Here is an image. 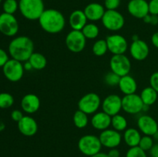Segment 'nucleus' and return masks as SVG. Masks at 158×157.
<instances>
[{
    "instance_id": "nucleus-1",
    "label": "nucleus",
    "mask_w": 158,
    "mask_h": 157,
    "mask_svg": "<svg viewBox=\"0 0 158 157\" xmlns=\"http://www.w3.org/2000/svg\"><path fill=\"white\" fill-rule=\"evenodd\" d=\"M38 21L43 30L49 34H57L62 32L66 26L63 14L54 9H45Z\"/></svg>"
},
{
    "instance_id": "nucleus-2",
    "label": "nucleus",
    "mask_w": 158,
    "mask_h": 157,
    "mask_svg": "<svg viewBox=\"0 0 158 157\" xmlns=\"http://www.w3.org/2000/svg\"><path fill=\"white\" fill-rule=\"evenodd\" d=\"M33 52V42L26 35L15 37L9 44V54L10 56L22 62L28 61Z\"/></svg>"
},
{
    "instance_id": "nucleus-3",
    "label": "nucleus",
    "mask_w": 158,
    "mask_h": 157,
    "mask_svg": "<svg viewBox=\"0 0 158 157\" xmlns=\"http://www.w3.org/2000/svg\"><path fill=\"white\" fill-rule=\"evenodd\" d=\"M19 9L25 18L30 21L39 20L45 10L43 0H19Z\"/></svg>"
},
{
    "instance_id": "nucleus-4",
    "label": "nucleus",
    "mask_w": 158,
    "mask_h": 157,
    "mask_svg": "<svg viewBox=\"0 0 158 157\" xmlns=\"http://www.w3.org/2000/svg\"><path fill=\"white\" fill-rule=\"evenodd\" d=\"M102 146L99 136L91 134L83 135L78 141V149L80 152L88 157L99 153Z\"/></svg>"
},
{
    "instance_id": "nucleus-5",
    "label": "nucleus",
    "mask_w": 158,
    "mask_h": 157,
    "mask_svg": "<svg viewBox=\"0 0 158 157\" xmlns=\"http://www.w3.org/2000/svg\"><path fill=\"white\" fill-rule=\"evenodd\" d=\"M101 99L98 94L89 92L83 95L78 102V109L87 115H94L101 106Z\"/></svg>"
},
{
    "instance_id": "nucleus-6",
    "label": "nucleus",
    "mask_w": 158,
    "mask_h": 157,
    "mask_svg": "<svg viewBox=\"0 0 158 157\" xmlns=\"http://www.w3.org/2000/svg\"><path fill=\"white\" fill-rule=\"evenodd\" d=\"M24 71L23 62L14 58H9V61L2 67L5 77L12 83H16L21 80L24 75Z\"/></svg>"
},
{
    "instance_id": "nucleus-7",
    "label": "nucleus",
    "mask_w": 158,
    "mask_h": 157,
    "mask_svg": "<svg viewBox=\"0 0 158 157\" xmlns=\"http://www.w3.org/2000/svg\"><path fill=\"white\" fill-rule=\"evenodd\" d=\"M101 21L106 29L113 32L120 30L125 24L124 17L117 10H106Z\"/></svg>"
},
{
    "instance_id": "nucleus-8",
    "label": "nucleus",
    "mask_w": 158,
    "mask_h": 157,
    "mask_svg": "<svg viewBox=\"0 0 158 157\" xmlns=\"http://www.w3.org/2000/svg\"><path fill=\"white\" fill-rule=\"evenodd\" d=\"M110 66L112 72L122 77L129 75L131 69V62L129 58L124 54L113 55L110 61Z\"/></svg>"
},
{
    "instance_id": "nucleus-9",
    "label": "nucleus",
    "mask_w": 158,
    "mask_h": 157,
    "mask_svg": "<svg viewBox=\"0 0 158 157\" xmlns=\"http://www.w3.org/2000/svg\"><path fill=\"white\" fill-rule=\"evenodd\" d=\"M65 42L70 52L79 53L86 47V38L81 31L72 30L66 35Z\"/></svg>"
},
{
    "instance_id": "nucleus-10",
    "label": "nucleus",
    "mask_w": 158,
    "mask_h": 157,
    "mask_svg": "<svg viewBox=\"0 0 158 157\" xmlns=\"http://www.w3.org/2000/svg\"><path fill=\"white\" fill-rule=\"evenodd\" d=\"M19 22L14 15L3 13L0 15V32L6 36L12 37L19 31Z\"/></svg>"
},
{
    "instance_id": "nucleus-11",
    "label": "nucleus",
    "mask_w": 158,
    "mask_h": 157,
    "mask_svg": "<svg viewBox=\"0 0 158 157\" xmlns=\"http://www.w3.org/2000/svg\"><path fill=\"white\" fill-rule=\"evenodd\" d=\"M144 104L140 95L134 93L125 95L122 98V109L128 114H137L143 111Z\"/></svg>"
},
{
    "instance_id": "nucleus-12",
    "label": "nucleus",
    "mask_w": 158,
    "mask_h": 157,
    "mask_svg": "<svg viewBox=\"0 0 158 157\" xmlns=\"http://www.w3.org/2000/svg\"><path fill=\"white\" fill-rule=\"evenodd\" d=\"M108 51L113 55L124 54L128 49V42L125 37L120 34L108 35L106 38Z\"/></svg>"
},
{
    "instance_id": "nucleus-13",
    "label": "nucleus",
    "mask_w": 158,
    "mask_h": 157,
    "mask_svg": "<svg viewBox=\"0 0 158 157\" xmlns=\"http://www.w3.org/2000/svg\"><path fill=\"white\" fill-rule=\"evenodd\" d=\"M99 138L102 146L108 149L117 148L120 146L122 141L121 134L114 129H107L101 131Z\"/></svg>"
},
{
    "instance_id": "nucleus-14",
    "label": "nucleus",
    "mask_w": 158,
    "mask_h": 157,
    "mask_svg": "<svg viewBox=\"0 0 158 157\" xmlns=\"http://www.w3.org/2000/svg\"><path fill=\"white\" fill-rule=\"evenodd\" d=\"M102 109L111 117L119 114L122 109V98L116 94L108 95L101 103Z\"/></svg>"
},
{
    "instance_id": "nucleus-15",
    "label": "nucleus",
    "mask_w": 158,
    "mask_h": 157,
    "mask_svg": "<svg viewBox=\"0 0 158 157\" xmlns=\"http://www.w3.org/2000/svg\"><path fill=\"white\" fill-rule=\"evenodd\" d=\"M130 53L134 59L143 61L149 55V46L144 40L138 39L137 41H133L130 46Z\"/></svg>"
},
{
    "instance_id": "nucleus-16",
    "label": "nucleus",
    "mask_w": 158,
    "mask_h": 157,
    "mask_svg": "<svg viewBox=\"0 0 158 157\" xmlns=\"http://www.w3.org/2000/svg\"><path fill=\"white\" fill-rule=\"evenodd\" d=\"M127 11L134 18L143 19L149 14V5L146 0H131L127 4Z\"/></svg>"
},
{
    "instance_id": "nucleus-17",
    "label": "nucleus",
    "mask_w": 158,
    "mask_h": 157,
    "mask_svg": "<svg viewBox=\"0 0 158 157\" xmlns=\"http://www.w3.org/2000/svg\"><path fill=\"white\" fill-rule=\"evenodd\" d=\"M137 127L143 135L153 136L158 131V123L151 115H143L137 119Z\"/></svg>"
},
{
    "instance_id": "nucleus-18",
    "label": "nucleus",
    "mask_w": 158,
    "mask_h": 157,
    "mask_svg": "<svg viewBox=\"0 0 158 157\" xmlns=\"http://www.w3.org/2000/svg\"><path fill=\"white\" fill-rule=\"evenodd\" d=\"M18 129L22 135L27 137L35 135L38 132V124L35 119L29 115H24L18 122Z\"/></svg>"
},
{
    "instance_id": "nucleus-19",
    "label": "nucleus",
    "mask_w": 158,
    "mask_h": 157,
    "mask_svg": "<svg viewBox=\"0 0 158 157\" xmlns=\"http://www.w3.org/2000/svg\"><path fill=\"white\" fill-rule=\"evenodd\" d=\"M40 99L38 95L33 93L25 95L21 99V108L28 114L36 112L40 108Z\"/></svg>"
},
{
    "instance_id": "nucleus-20",
    "label": "nucleus",
    "mask_w": 158,
    "mask_h": 157,
    "mask_svg": "<svg viewBox=\"0 0 158 157\" xmlns=\"http://www.w3.org/2000/svg\"><path fill=\"white\" fill-rule=\"evenodd\" d=\"M83 12L88 20L92 22H97L102 19L106 10L103 5L97 2H92L88 4L84 8Z\"/></svg>"
},
{
    "instance_id": "nucleus-21",
    "label": "nucleus",
    "mask_w": 158,
    "mask_h": 157,
    "mask_svg": "<svg viewBox=\"0 0 158 157\" xmlns=\"http://www.w3.org/2000/svg\"><path fill=\"white\" fill-rule=\"evenodd\" d=\"M91 124L97 130L103 131L109 129L111 126V116L103 111L96 112L91 119Z\"/></svg>"
},
{
    "instance_id": "nucleus-22",
    "label": "nucleus",
    "mask_w": 158,
    "mask_h": 157,
    "mask_svg": "<svg viewBox=\"0 0 158 157\" xmlns=\"http://www.w3.org/2000/svg\"><path fill=\"white\" fill-rule=\"evenodd\" d=\"M87 18L83 10L77 9L71 12L69 17V23L73 30L81 31L87 24Z\"/></svg>"
},
{
    "instance_id": "nucleus-23",
    "label": "nucleus",
    "mask_w": 158,
    "mask_h": 157,
    "mask_svg": "<svg viewBox=\"0 0 158 157\" xmlns=\"http://www.w3.org/2000/svg\"><path fill=\"white\" fill-rule=\"evenodd\" d=\"M118 86L120 90L122 93L124 94V95L136 93L137 89V83L135 78L130 75L120 77Z\"/></svg>"
},
{
    "instance_id": "nucleus-24",
    "label": "nucleus",
    "mask_w": 158,
    "mask_h": 157,
    "mask_svg": "<svg viewBox=\"0 0 158 157\" xmlns=\"http://www.w3.org/2000/svg\"><path fill=\"white\" fill-rule=\"evenodd\" d=\"M141 134L135 128H127L123 133V140L129 147H134L139 145L141 139Z\"/></svg>"
},
{
    "instance_id": "nucleus-25",
    "label": "nucleus",
    "mask_w": 158,
    "mask_h": 157,
    "mask_svg": "<svg viewBox=\"0 0 158 157\" xmlns=\"http://www.w3.org/2000/svg\"><path fill=\"white\" fill-rule=\"evenodd\" d=\"M140 95L143 104L151 106L157 102L158 93L157 91L154 90L151 86H148V87L144 88L141 91V93Z\"/></svg>"
},
{
    "instance_id": "nucleus-26",
    "label": "nucleus",
    "mask_w": 158,
    "mask_h": 157,
    "mask_svg": "<svg viewBox=\"0 0 158 157\" xmlns=\"http://www.w3.org/2000/svg\"><path fill=\"white\" fill-rule=\"evenodd\" d=\"M28 61L30 62L32 66V69L35 70H42V69H45L47 65L46 58L40 52H34Z\"/></svg>"
},
{
    "instance_id": "nucleus-27",
    "label": "nucleus",
    "mask_w": 158,
    "mask_h": 157,
    "mask_svg": "<svg viewBox=\"0 0 158 157\" xmlns=\"http://www.w3.org/2000/svg\"><path fill=\"white\" fill-rule=\"evenodd\" d=\"M127 120L120 114H117L111 117V126L113 129L118 132L125 131L127 129Z\"/></svg>"
},
{
    "instance_id": "nucleus-28",
    "label": "nucleus",
    "mask_w": 158,
    "mask_h": 157,
    "mask_svg": "<svg viewBox=\"0 0 158 157\" xmlns=\"http://www.w3.org/2000/svg\"><path fill=\"white\" fill-rule=\"evenodd\" d=\"M73 123L75 126L78 129H83L89 123L88 115L85 113L84 112H83V111L80 110V109L76 111L75 113L73 114Z\"/></svg>"
},
{
    "instance_id": "nucleus-29",
    "label": "nucleus",
    "mask_w": 158,
    "mask_h": 157,
    "mask_svg": "<svg viewBox=\"0 0 158 157\" xmlns=\"http://www.w3.org/2000/svg\"><path fill=\"white\" fill-rule=\"evenodd\" d=\"M81 32H83V35L86 37V39H94L97 38L100 33V29L98 26L94 23H87L83 27Z\"/></svg>"
},
{
    "instance_id": "nucleus-30",
    "label": "nucleus",
    "mask_w": 158,
    "mask_h": 157,
    "mask_svg": "<svg viewBox=\"0 0 158 157\" xmlns=\"http://www.w3.org/2000/svg\"><path fill=\"white\" fill-rule=\"evenodd\" d=\"M93 53L96 56H103L107 52L108 46L106 39H98L94 42L92 48Z\"/></svg>"
},
{
    "instance_id": "nucleus-31",
    "label": "nucleus",
    "mask_w": 158,
    "mask_h": 157,
    "mask_svg": "<svg viewBox=\"0 0 158 157\" xmlns=\"http://www.w3.org/2000/svg\"><path fill=\"white\" fill-rule=\"evenodd\" d=\"M14 97L8 92L0 93V109H8L14 104Z\"/></svg>"
},
{
    "instance_id": "nucleus-32",
    "label": "nucleus",
    "mask_w": 158,
    "mask_h": 157,
    "mask_svg": "<svg viewBox=\"0 0 158 157\" xmlns=\"http://www.w3.org/2000/svg\"><path fill=\"white\" fill-rule=\"evenodd\" d=\"M2 9L5 13L13 15L19 9V2L16 0H5L2 4Z\"/></svg>"
},
{
    "instance_id": "nucleus-33",
    "label": "nucleus",
    "mask_w": 158,
    "mask_h": 157,
    "mask_svg": "<svg viewBox=\"0 0 158 157\" xmlns=\"http://www.w3.org/2000/svg\"><path fill=\"white\" fill-rule=\"evenodd\" d=\"M154 145V143L153 136L144 135L140 139V141L139 143L138 146L141 148L143 150H144L145 152H148V151L151 150V149L153 147Z\"/></svg>"
},
{
    "instance_id": "nucleus-34",
    "label": "nucleus",
    "mask_w": 158,
    "mask_h": 157,
    "mask_svg": "<svg viewBox=\"0 0 158 157\" xmlns=\"http://www.w3.org/2000/svg\"><path fill=\"white\" fill-rule=\"evenodd\" d=\"M120 76L114 73V72L110 71L108 72L104 75V83L109 86H118L119 82H120Z\"/></svg>"
},
{
    "instance_id": "nucleus-35",
    "label": "nucleus",
    "mask_w": 158,
    "mask_h": 157,
    "mask_svg": "<svg viewBox=\"0 0 158 157\" xmlns=\"http://www.w3.org/2000/svg\"><path fill=\"white\" fill-rule=\"evenodd\" d=\"M126 157H148V155L144 150L137 146L130 147V149L127 151Z\"/></svg>"
},
{
    "instance_id": "nucleus-36",
    "label": "nucleus",
    "mask_w": 158,
    "mask_h": 157,
    "mask_svg": "<svg viewBox=\"0 0 158 157\" xmlns=\"http://www.w3.org/2000/svg\"><path fill=\"white\" fill-rule=\"evenodd\" d=\"M120 5V0H104V7L106 10H117Z\"/></svg>"
},
{
    "instance_id": "nucleus-37",
    "label": "nucleus",
    "mask_w": 158,
    "mask_h": 157,
    "mask_svg": "<svg viewBox=\"0 0 158 157\" xmlns=\"http://www.w3.org/2000/svg\"><path fill=\"white\" fill-rule=\"evenodd\" d=\"M143 20L146 24H150L152 25V26H157L158 24V15H151V14L149 13L143 18Z\"/></svg>"
},
{
    "instance_id": "nucleus-38",
    "label": "nucleus",
    "mask_w": 158,
    "mask_h": 157,
    "mask_svg": "<svg viewBox=\"0 0 158 157\" xmlns=\"http://www.w3.org/2000/svg\"><path fill=\"white\" fill-rule=\"evenodd\" d=\"M150 85L158 93V72H154L150 77Z\"/></svg>"
},
{
    "instance_id": "nucleus-39",
    "label": "nucleus",
    "mask_w": 158,
    "mask_h": 157,
    "mask_svg": "<svg viewBox=\"0 0 158 157\" xmlns=\"http://www.w3.org/2000/svg\"><path fill=\"white\" fill-rule=\"evenodd\" d=\"M149 5V13L151 15H158V0H151Z\"/></svg>"
},
{
    "instance_id": "nucleus-40",
    "label": "nucleus",
    "mask_w": 158,
    "mask_h": 157,
    "mask_svg": "<svg viewBox=\"0 0 158 157\" xmlns=\"http://www.w3.org/2000/svg\"><path fill=\"white\" fill-rule=\"evenodd\" d=\"M9 60V55L4 49L0 48V67L2 68L6 62Z\"/></svg>"
},
{
    "instance_id": "nucleus-41",
    "label": "nucleus",
    "mask_w": 158,
    "mask_h": 157,
    "mask_svg": "<svg viewBox=\"0 0 158 157\" xmlns=\"http://www.w3.org/2000/svg\"><path fill=\"white\" fill-rule=\"evenodd\" d=\"M23 116L24 115H23V112L19 110V109H15V110H13L11 112V118H12V119L13 121L17 122V123L19 122L23 118Z\"/></svg>"
},
{
    "instance_id": "nucleus-42",
    "label": "nucleus",
    "mask_w": 158,
    "mask_h": 157,
    "mask_svg": "<svg viewBox=\"0 0 158 157\" xmlns=\"http://www.w3.org/2000/svg\"><path fill=\"white\" fill-rule=\"evenodd\" d=\"M107 155L109 157H120V152L117 148H113V149H110Z\"/></svg>"
},
{
    "instance_id": "nucleus-43",
    "label": "nucleus",
    "mask_w": 158,
    "mask_h": 157,
    "mask_svg": "<svg viewBox=\"0 0 158 157\" xmlns=\"http://www.w3.org/2000/svg\"><path fill=\"white\" fill-rule=\"evenodd\" d=\"M150 154L151 157H158V143H156L153 146L150 150Z\"/></svg>"
},
{
    "instance_id": "nucleus-44",
    "label": "nucleus",
    "mask_w": 158,
    "mask_h": 157,
    "mask_svg": "<svg viewBox=\"0 0 158 157\" xmlns=\"http://www.w3.org/2000/svg\"><path fill=\"white\" fill-rule=\"evenodd\" d=\"M151 42H152L153 46L155 48L158 49V32H154L151 36Z\"/></svg>"
},
{
    "instance_id": "nucleus-45",
    "label": "nucleus",
    "mask_w": 158,
    "mask_h": 157,
    "mask_svg": "<svg viewBox=\"0 0 158 157\" xmlns=\"http://www.w3.org/2000/svg\"><path fill=\"white\" fill-rule=\"evenodd\" d=\"M23 66H24V69L26 71H29V70H32V69H32V65L30 64V62H29V61L25 62L24 64H23Z\"/></svg>"
},
{
    "instance_id": "nucleus-46",
    "label": "nucleus",
    "mask_w": 158,
    "mask_h": 157,
    "mask_svg": "<svg viewBox=\"0 0 158 157\" xmlns=\"http://www.w3.org/2000/svg\"><path fill=\"white\" fill-rule=\"evenodd\" d=\"M90 157H109V156H108L107 153H104V152H100L99 153L96 154V155H92V156Z\"/></svg>"
},
{
    "instance_id": "nucleus-47",
    "label": "nucleus",
    "mask_w": 158,
    "mask_h": 157,
    "mask_svg": "<svg viewBox=\"0 0 158 157\" xmlns=\"http://www.w3.org/2000/svg\"><path fill=\"white\" fill-rule=\"evenodd\" d=\"M131 39H132V42H133V41H137V40L140 39V38H139V36L137 35H133Z\"/></svg>"
},
{
    "instance_id": "nucleus-48",
    "label": "nucleus",
    "mask_w": 158,
    "mask_h": 157,
    "mask_svg": "<svg viewBox=\"0 0 158 157\" xmlns=\"http://www.w3.org/2000/svg\"><path fill=\"white\" fill-rule=\"evenodd\" d=\"M5 128H6V126H5V124L3 123H0V132L2 130H4Z\"/></svg>"
},
{
    "instance_id": "nucleus-49",
    "label": "nucleus",
    "mask_w": 158,
    "mask_h": 157,
    "mask_svg": "<svg viewBox=\"0 0 158 157\" xmlns=\"http://www.w3.org/2000/svg\"><path fill=\"white\" fill-rule=\"evenodd\" d=\"M153 137H154V139H155L158 140V131L157 132H156L155 134H154V135H153Z\"/></svg>"
},
{
    "instance_id": "nucleus-50",
    "label": "nucleus",
    "mask_w": 158,
    "mask_h": 157,
    "mask_svg": "<svg viewBox=\"0 0 158 157\" xmlns=\"http://www.w3.org/2000/svg\"><path fill=\"white\" fill-rule=\"evenodd\" d=\"M2 0H0V3H1V2H2Z\"/></svg>"
},
{
    "instance_id": "nucleus-51",
    "label": "nucleus",
    "mask_w": 158,
    "mask_h": 157,
    "mask_svg": "<svg viewBox=\"0 0 158 157\" xmlns=\"http://www.w3.org/2000/svg\"><path fill=\"white\" fill-rule=\"evenodd\" d=\"M1 14H2V13H1V12H0V15H1Z\"/></svg>"
}]
</instances>
